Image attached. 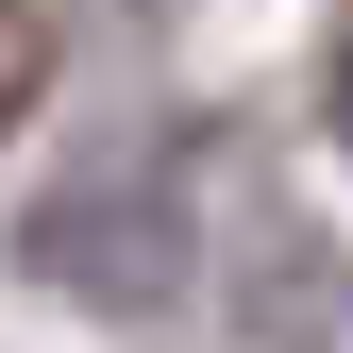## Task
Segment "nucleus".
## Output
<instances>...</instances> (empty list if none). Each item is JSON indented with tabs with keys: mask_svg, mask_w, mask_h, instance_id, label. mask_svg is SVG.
I'll list each match as a JSON object with an SVG mask.
<instances>
[{
	"mask_svg": "<svg viewBox=\"0 0 353 353\" xmlns=\"http://www.w3.org/2000/svg\"><path fill=\"white\" fill-rule=\"evenodd\" d=\"M34 84H51V17H34V0H0V135L34 118Z\"/></svg>",
	"mask_w": 353,
	"mask_h": 353,
	"instance_id": "f03ea898",
	"label": "nucleus"
},
{
	"mask_svg": "<svg viewBox=\"0 0 353 353\" xmlns=\"http://www.w3.org/2000/svg\"><path fill=\"white\" fill-rule=\"evenodd\" d=\"M336 118H353V34H336Z\"/></svg>",
	"mask_w": 353,
	"mask_h": 353,
	"instance_id": "7ed1b4c3",
	"label": "nucleus"
},
{
	"mask_svg": "<svg viewBox=\"0 0 353 353\" xmlns=\"http://www.w3.org/2000/svg\"><path fill=\"white\" fill-rule=\"evenodd\" d=\"M168 236H185L168 135H135V152H101L51 219H34V270H51V286H101V303H168Z\"/></svg>",
	"mask_w": 353,
	"mask_h": 353,
	"instance_id": "f257e3e1",
	"label": "nucleus"
}]
</instances>
